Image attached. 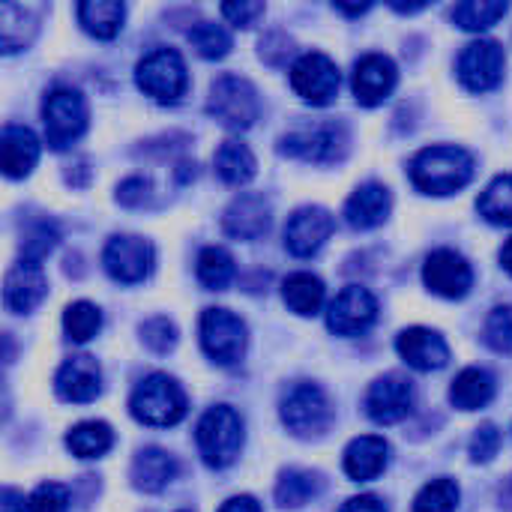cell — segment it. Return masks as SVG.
Masks as SVG:
<instances>
[{"label":"cell","mask_w":512,"mask_h":512,"mask_svg":"<svg viewBox=\"0 0 512 512\" xmlns=\"http://www.w3.org/2000/svg\"><path fill=\"white\" fill-rule=\"evenodd\" d=\"M222 225L234 240H258L270 228V201L258 192H243L228 204Z\"/></svg>","instance_id":"obj_20"},{"label":"cell","mask_w":512,"mask_h":512,"mask_svg":"<svg viewBox=\"0 0 512 512\" xmlns=\"http://www.w3.org/2000/svg\"><path fill=\"white\" fill-rule=\"evenodd\" d=\"M507 3L504 0H468V3H459L453 9V21L462 27V30H489L492 24H498L504 15H507Z\"/></svg>","instance_id":"obj_34"},{"label":"cell","mask_w":512,"mask_h":512,"mask_svg":"<svg viewBox=\"0 0 512 512\" xmlns=\"http://www.w3.org/2000/svg\"><path fill=\"white\" fill-rule=\"evenodd\" d=\"M180 512H189V510H180Z\"/></svg>","instance_id":"obj_51"},{"label":"cell","mask_w":512,"mask_h":512,"mask_svg":"<svg viewBox=\"0 0 512 512\" xmlns=\"http://www.w3.org/2000/svg\"><path fill=\"white\" fill-rule=\"evenodd\" d=\"M147 192H150V183H147L144 177H132V180H126V183H120L117 198H120V204H126V207H138V204L147 201Z\"/></svg>","instance_id":"obj_45"},{"label":"cell","mask_w":512,"mask_h":512,"mask_svg":"<svg viewBox=\"0 0 512 512\" xmlns=\"http://www.w3.org/2000/svg\"><path fill=\"white\" fill-rule=\"evenodd\" d=\"M39 162V138L27 126L9 123L0 135V168L9 180H21Z\"/></svg>","instance_id":"obj_22"},{"label":"cell","mask_w":512,"mask_h":512,"mask_svg":"<svg viewBox=\"0 0 512 512\" xmlns=\"http://www.w3.org/2000/svg\"><path fill=\"white\" fill-rule=\"evenodd\" d=\"M456 507H459V486L447 477L426 483L414 501V512H456Z\"/></svg>","instance_id":"obj_38"},{"label":"cell","mask_w":512,"mask_h":512,"mask_svg":"<svg viewBox=\"0 0 512 512\" xmlns=\"http://www.w3.org/2000/svg\"><path fill=\"white\" fill-rule=\"evenodd\" d=\"M501 267L512 276V237L504 243V249H501Z\"/></svg>","instance_id":"obj_49"},{"label":"cell","mask_w":512,"mask_h":512,"mask_svg":"<svg viewBox=\"0 0 512 512\" xmlns=\"http://www.w3.org/2000/svg\"><path fill=\"white\" fill-rule=\"evenodd\" d=\"M42 123L48 147L66 150L72 141H78L87 129V102L72 87H57L42 102Z\"/></svg>","instance_id":"obj_4"},{"label":"cell","mask_w":512,"mask_h":512,"mask_svg":"<svg viewBox=\"0 0 512 512\" xmlns=\"http://www.w3.org/2000/svg\"><path fill=\"white\" fill-rule=\"evenodd\" d=\"M99 327H102V312L87 300H78L63 312V330L72 342H90L99 333Z\"/></svg>","instance_id":"obj_35"},{"label":"cell","mask_w":512,"mask_h":512,"mask_svg":"<svg viewBox=\"0 0 512 512\" xmlns=\"http://www.w3.org/2000/svg\"><path fill=\"white\" fill-rule=\"evenodd\" d=\"M480 216L492 225L512 228V174L495 177L477 201Z\"/></svg>","instance_id":"obj_32"},{"label":"cell","mask_w":512,"mask_h":512,"mask_svg":"<svg viewBox=\"0 0 512 512\" xmlns=\"http://www.w3.org/2000/svg\"><path fill=\"white\" fill-rule=\"evenodd\" d=\"M423 282L432 294L447 297V300H459L471 291L474 285V270L471 264L453 252V249H438L426 258L423 264Z\"/></svg>","instance_id":"obj_12"},{"label":"cell","mask_w":512,"mask_h":512,"mask_svg":"<svg viewBox=\"0 0 512 512\" xmlns=\"http://www.w3.org/2000/svg\"><path fill=\"white\" fill-rule=\"evenodd\" d=\"M216 174L228 183V186H243L255 177V156L252 150L243 144V141H225L219 150H216Z\"/></svg>","instance_id":"obj_29"},{"label":"cell","mask_w":512,"mask_h":512,"mask_svg":"<svg viewBox=\"0 0 512 512\" xmlns=\"http://www.w3.org/2000/svg\"><path fill=\"white\" fill-rule=\"evenodd\" d=\"M45 294H48V279H45L42 264L24 261V258L18 264H12V270L6 273V282H3V303L9 312L27 315L45 300Z\"/></svg>","instance_id":"obj_15"},{"label":"cell","mask_w":512,"mask_h":512,"mask_svg":"<svg viewBox=\"0 0 512 512\" xmlns=\"http://www.w3.org/2000/svg\"><path fill=\"white\" fill-rule=\"evenodd\" d=\"M330 420H333L330 399L315 384H297L282 399V423L300 438H312V435L327 432Z\"/></svg>","instance_id":"obj_7"},{"label":"cell","mask_w":512,"mask_h":512,"mask_svg":"<svg viewBox=\"0 0 512 512\" xmlns=\"http://www.w3.org/2000/svg\"><path fill=\"white\" fill-rule=\"evenodd\" d=\"M387 462H390V444L378 435L354 438L345 450V474L357 483L381 477Z\"/></svg>","instance_id":"obj_23"},{"label":"cell","mask_w":512,"mask_h":512,"mask_svg":"<svg viewBox=\"0 0 512 512\" xmlns=\"http://www.w3.org/2000/svg\"><path fill=\"white\" fill-rule=\"evenodd\" d=\"M429 3H393V9L399 12H417V9H426Z\"/></svg>","instance_id":"obj_50"},{"label":"cell","mask_w":512,"mask_h":512,"mask_svg":"<svg viewBox=\"0 0 512 512\" xmlns=\"http://www.w3.org/2000/svg\"><path fill=\"white\" fill-rule=\"evenodd\" d=\"M54 243H57V231L54 228H48V225H39L36 231H30V237L24 240V246H21V258L24 261H36V264H42V258L54 249Z\"/></svg>","instance_id":"obj_43"},{"label":"cell","mask_w":512,"mask_h":512,"mask_svg":"<svg viewBox=\"0 0 512 512\" xmlns=\"http://www.w3.org/2000/svg\"><path fill=\"white\" fill-rule=\"evenodd\" d=\"M345 135L339 126H306L282 138V153L303 162H333L342 153Z\"/></svg>","instance_id":"obj_19"},{"label":"cell","mask_w":512,"mask_h":512,"mask_svg":"<svg viewBox=\"0 0 512 512\" xmlns=\"http://www.w3.org/2000/svg\"><path fill=\"white\" fill-rule=\"evenodd\" d=\"M177 474V462L165 453V450H156V447H147L135 456L132 462V486L141 489V492H162Z\"/></svg>","instance_id":"obj_25"},{"label":"cell","mask_w":512,"mask_h":512,"mask_svg":"<svg viewBox=\"0 0 512 512\" xmlns=\"http://www.w3.org/2000/svg\"><path fill=\"white\" fill-rule=\"evenodd\" d=\"M126 6L120 0H84L78 3L81 27L96 39H114L123 27Z\"/></svg>","instance_id":"obj_27"},{"label":"cell","mask_w":512,"mask_h":512,"mask_svg":"<svg viewBox=\"0 0 512 512\" xmlns=\"http://www.w3.org/2000/svg\"><path fill=\"white\" fill-rule=\"evenodd\" d=\"M114 444V432L108 423L102 420H90V423H78L69 435H66V447L72 450V456L78 459H99L111 450Z\"/></svg>","instance_id":"obj_30"},{"label":"cell","mask_w":512,"mask_h":512,"mask_svg":"<svg viewBox=\"0 0 512 512\" xmlns=\"http://www.w3.org/2000/svg\"><path fill=\"white\" fill-rule=\"evenodd\" d=\"M399 72L387 54H366L354 66V96L360 105H381L396 90Z\"/></svg>","instance_id":"obj_17"},{"label":"cell","mask_w":512,"mask_h":512,"mask_svg":"<svg viewBox=\"0 0 512 512\" xmlns=\"http://www.w3.org/2000/svg\"><path fill=\"white\" fill-rule=\"evenodd\" d=\"M483 339L492 351L498 354H512V306H498L486 318Z\"/></svg>","instance_id":"obj_39"},{"label":"cell","mask_w":512,"mask_h":512,"mask_svg":"<svg viewBox=\"0 0 512 512\" xmlns=\"http://www.w3.org/2000/svg\"><path fill=\"white\" fill-rule=\"evenodd\" d=\"M135 81H138V87H141L150 99H156V102H162V105L177 102V99L186 93V87H189L186 63H183V57H180L174 48H156V51H150V54L138 63Z\"/></svg>","instance_id":"obj_5"},{"label":"cell","mask_w":512,"mask_h":512,"mask_svg":"<svg viewBox=\"0 0 512 512\" xmlns=\"http://www.w3.org/2000/svg\"><path fill=\"white\" fill-rule=\"evenodd\" d=\"M333 216L324 207H300L285 225V246L297 258H312L333 234Z\"/></svg>","instance_id":"obj_14"},{"label":"cell","mask_w":512,"mask_h":512,"mask_svg":"<svg viewBox=\"0 0 512 512\" xmlns=\"http://www.w3.org/2000/svg\"><path fill=\"white\" fill-rule=\"evenodd\" d=\"M318 495V480L309 471H288L282 474L276 486V501L279 507H303Z\"/></svg>","instance_id":"obj_36"},{"label":"cell","mask_w":512,"mask_h":512,"mask_svg":"<svg viewBox=\"0 0 512 512\" xmlns=\"http://www.w3.org/2000/svg\"><path fill=\"white\" fill-rule=\"evenodd\" d=\"M201 348L219 366H234L246 351V324L228 309H207L201 315Z\"/></svg>","instance_id":"obj_8"},{"label":"cell","mask_w":512,"mask_h":512,"mask_svg":"<svg viewBox=\"0 0 512 512\" xmlns=\"http://www.w3.org/2000/svg\"><path fill=\"white\" fill-rule=\"evenodd\" d=\"M30 510V504H24V495L15 489H3L0 495V512H24Z\"/></svg>","instance_id":"obj_47"},{"label":"cell","mask_w":512,"mask_h":512,"mask_svg":"<svg viewBox=\"0 0 512 512\" xmlns=\"http://www.w3.org/2000/svg\"><path fill=\"white\" fill-rule=\"evenodd\" d=\"M54 390L66 402H93L102 390V369L93 357H72L60 366L54 378Z\"/></svg>","instance_id":"obj_21"},{"label":"cell","mask_w":512,"mask_h":512,"mask_svg":"<svg viewBox=\"0 0 512 512\" xmlns=\"http://www.w3.org/2000/svg\"><path fill=\"white\" fill-rule=\"evenodd\" d=\"M498 450H501V432H498V426H492V423L480 426L474 432V438H471V459L474 462H492L498 456Z\"/></svg>","instance_id":"obj_42"},{"label":"cell","mask_w":512,"mask_h":512,"mask_svg":"<svg viewBox=\"0 0 512 512\" xmlns=\"http://www.w3.org/2000/svg\"><path fill=\"white\" fill-rule=\"evenodd\" d=\"M141 336H144V345L156 354H168L177 345V327L168 318H150L141 327Z\"/></svg>","instance_id":"obj_40"},{"label":"cell","mask_w":512,"mask_h":512,"mask_svg":"<svg viewBox=\"0 0 512 512\" xmlns=\"http://www.w3.org/2000/svg\"><path fill=\"white\" fill-rule=\"evenodd\" d=\"M33 15L24 6L15 3H0V45L3 54H12L18 48H24L33 39Z\"/></svg>","instance_id":"obj_31"},{"label":"cell","mask_w":512,"mask_h":512,"mask_svg":"<svg viewBox=\"0 0 512 512\" xmlns=\"http://www.w3.org/2000/svg\"><path fill=\"white\" fill-rule=\"evenodd\" d=\"M387 216H390V192L381 183L360 186L345 204V219L357 231H369V228L381 225Z\"/></svg>","instance_id":"obj_24"},{"label":"cell","mask_w":512,"mask_h":512,"mask_svg":"<svg viewBox=\"0 0 512 512\" xmlns=\"http://www.w3.org/2000/svg\"><path fill=\"white\" fill-rule=\"evenodd\" d=\"M207 111L222 126L243 132V129H249L258 120V93H255V87L246 78H240V75H222L210 87Z\"/></svg>","instance_id":"obj_6"},{"label":"cell","mask_w":512,"mask_h":512,"mask_svg":"<svg viewBox=\"0 0 512 512\" xmlns=\"http://www.w3.org/2000/svg\"><path fill=\"white\" fill-rule=\"evenodd\" d=\"M219 512H261L258 507V501L255 498H249V495H237V498H231V501H225Z\"/></svg>","instance_id":"obj_48"},{"label":"cell","mask_w":512,"mask_h":512,"mask_svg":"<svg viewBox=\"0 0 512 512\" xmlns=\"http://www.w3.org/2000/svg\"><path fill=\"white\" fill-rule=\"evenodd\" d=\"M507 66V54L495 39H477L465 45L459 57V78L471 93H486L501 84Z\"/></svg>","instance_id":"obj_11"},{"label":"cell","mask_w":512,"mask_h":512,"mask_svg":"<svg viewBox=\"0 0 512 512\" xmlns=\"http://www.w3.org/2000/svg\"><path fill=\"white\" fill-rule=\"evenodd\" d=\"M339 66L318 51L303 54L294 66H291V87L300 99L312 102V105H330L339 93Z\"/></svg>","instance_id":"obj_9"},{"label":"cell","mask_w":512,"mask_h":512,"mask_svg":"<svg viewBox=\"0 0 512 512\" xmlns=\"http://www.w3.org/2000/svg\"><path fill=\"white\" fill-rule=\"evenodd\" d=\"M342 512H387V507L375 498V495H360V498H351Z\"/></svg>","instance_id":"obj_46"},{"label":"cell","mask_w":512,"mask_h":512,"mask_svg":"<svg viewBox=\"0 0 512 512\" xmlns=\"http://www.w3.org/2000/svg\"><path fill=\"white\" fill-rule=\"evenodd\" d=\"M375 318H378V300L366 288L348 285L330 303L327 327L336 336H357V333H366L375 324Z\"/></svg>","instance_id":"obj_13"},{"label":"cell","mask_w":512,"mask_h":512,"mask_svg":"<svg viewBox=\"0 0 512 512\" xmlns=\"http://www.w3.org/2000/svg\"><path fill=\"white\" fill-rule=\"evenodd\" d=\"M411 408H414V387H411V381H405L399 375L378 378L366 393V411L381 426L405 420L411 414Z\"/></svg>","instance_id":"obj_16"},{"label":"cell","mask_w":512,"mask_h":512,"mask_svg":"<svg viewBox=\"0 0 512 512\" xmlns=\"http://www.w3.org/2000/svg\"><path fill=\"white\" fill-rule=\"evenodd\" d=\"M495 399V378L486 369H465L456 375L453 387H450V402L459 411H480Z\"/></svg>","instance_id":"obj_26"},{"label":"cell","mask_w":512,"mask_h":512,"mask_svg":"<svg viewBox=\"0 0 512 512\" xmlns=\"http://www.w3.org/2000/svg\"><path fill=\"white\" fill-rule=\"evenodd\" d=\"M282 297L291 312H297L303 318L318 315V309L324 303V282L312 273H291L282 282Z\"/></svg>","instance_id":"obj_28"},{"label":"cell","mask_w":512,"mask_h":512,"mask_svg":"<svg viewBox=\"0 0 512 512\" xmlns=\"http://www.w3.org/2000/svg\"><path fill=\"white\" fill-rule=\"evenodd\" d=\"M129 411L144 426L168 429L186 417V393L180 390V384L174 378L156 372V375H147L135 387V393L129 399Z\"/></svg>","instance_id":"obj_2"},{"label":"cell","mask_w":512,"mask_h":512,"mask_svg":"<svg viewBox=\"0 0 512 512\" xmlns=\"http://www.w3.org/2000/svg\"><path fill=\"white\" fill-rule=\"evenodd\" d=\"M222 15L234 27H249L258 15H264V3H222Z\"/></svg>","instance_id":"obj_44"},{"label":"cell","mask_w":512,"mask_h":512,"mask_svg":"<svg viewBox=\"0 0 512 512\" xmlns=\"http://www.w3.org/2000/svg\"><path fill=\"white\" fill-rule=\"evenodd\" d=\"M396 348H399V357L417 372H438V369H444L450 363L447 342L429 327L402 330L399 339H396Z\"/></svg>","instance_id":"obj_18"},{"label":"cell","mask_w":512,"mask_h":512,"mask_svg":"<svg viewBox=\"0 0 512 512\" xmlns=\"http://www.w3.org/2000/svg\"><path fill=\"white\" fill-rule=\"evenodd\" d=\"M153 261H156L153 246L144 237H132V234L111 237L102 252V264H105L108 276L123 285H135V282L147 279L153 270Z\"/></svg>","instance_id":"obj_10"},{"label":"cell","mask_w":512,"mask_h":512,"mask_svg":"<svg viewBox=\"0 0 512 512\" xmlns=\"http://www.w3.org/2000/svg\"><path fill=\"white\" fill-rule=\"evenodd\" d=\"M189 42L195 45V51L207 60H219L231 51V36L222 24L213 21H198L189 30Z\"/></svg>","instance_id":"obj_37"},{"label":"cell","mask_w":512,"mask_h":512,"mask_svg":"<svg viewBox=\"0 0 512 512\" xmlns=\"http://www.w3.org/2000/svg\"><path fill=\"white\" fill-rule=\"evenodd\" d=\"M474 177V159L468 150L453 144L426 147L411 162V180L426 195H453Z\"/></svg>","instance_id":"obj_1"},{"label":"cell","mask_w":512,"mask_h":512,"mask_svg":"<svg viewBox=\"0 0 512 512\" xmlns=\"http://www.w3.org/2000/svg\"><path fill=\"white\" fill-rule=\"evenodd\" d=\"M27 504L30 512H69V492L60 483H42Z\"/></svg>","instance_id":"obj_41"},{"label":"cell","mask_w":512,"mask_h":512,"mask_svg":"<svg viewBox=\"0 0 512 512\" xmlns=\"http://www.w3.org/2000/svg\"><path fill=\"white\" fill-rule=\"evenodd\" d=\"M198 453L210 468H228L243 447V420L234 408L216 405L210 408L195 429Z\"/></svg>","instance_id":"obj_3"},{"label":"cell","mask_w":512,"mask_h":512,"mask_svg":"<svg viewBox=\"0 0 512 512\" xmlns=\"http://www.w3.org/2000/svg\"><path fill=\"white\" fill-rule=\"evenodd\" d=\"M237 267H234V258L222 249V246H207L201 255H198V282L207 288V291H225L234 279Z\"/></svg>","instance_id":"obj_33"}]
</instances>
